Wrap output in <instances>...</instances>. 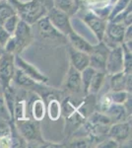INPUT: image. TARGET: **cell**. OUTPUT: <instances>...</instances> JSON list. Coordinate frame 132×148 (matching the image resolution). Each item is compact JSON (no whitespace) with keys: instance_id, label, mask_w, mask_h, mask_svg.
Returning a JSON list of instances; mask_svg holds the SVG:
<instances>
[{"instance_id":"cell-34","label":"cell","mask_w":132,"mask_h":148,"mask_svg":"<svg viewBox=\"0 0 132 148\" xmlns=\"http://www.w3.org/2000/svg\"><path fill=\"white\" fill-rule=\"evenodd\" d=\"M76 1H77V0H76Z\"/></svg>"},{"instance_id":"cell-20","label":"cell","mask_w":132,"mask_h":148,"mask_svg":"<svg viewBox=\"0 0 132 148\" xmlns=\"http://www.w3.org/2000/svg\"><path fill=\"white\" fill-rule=\"evenodd\" d=\"M96 69L91 67V66H88L85 69H83L81 71V82H82V88L84 89V91L86 93H88V89H89V85H90L91 81L93 79V76L95 75L96 73Z\"/></svg>"},{"instance_id":"cell-24","label":"cell","mask_w":132,"mask_h":148,"mask_svg":"<svg viewBox=\"0 0 132 148\" xmlns=\"http://www.w3.org/2000/svg\"><path fill=\"white\" fill-rule=\"evenodd\" d=\"M130 3H131V0H117L116 3H114V7L111 9V11L109 13V20H112L116 15L121 13Z\"/></svg>"},{"instance_id":"cell-16","label":"cell","mask_w":132,"mask_h":148,"mask_svg":"<svg viewBox=\"0 0 132 148\" xmlns=\"http://www.w3.org/2000/svg\"><path fill=\"white\" fill-rule=\"evenodd\" d=\"M66 86L72 92H79L82 89V82H81V73L77 69H75L71 65L69 70L68 77H67Z\"/></svg>"},{"instance_id":"cell-30","label":"cell","mask_w":132,"mask_h":148,"mask_svg":"<svg viewBox=\"0 0 132 148\" xmlns=\"http://www.w3.org/2000/svg\"><path fill=\"white\" fill-rule=\"evenodd\" d=\"M10 134V127L5 123H0V137Z\"/></svg>"},{"instance_id":"cell-18","label":"cell","mask_w":132,"mask_h":148,"mask_svg":"<svg viewBox=\"0 0 132 148\" xmlns=\"http://www.w3.org/2000/svg\"><path fill=\"white\" fill-rule=\"evenodd\" d=\"M105 77V74L102 70L96 71L95 75L93 76V79L91 81L90 85H89L88 93H91V94H97V93H99L100 89L102 88V85L104 84Z\"/></svg>"},{"instance_id":"cell-27","label":"cell","mask_w":132,"mask_h":148,"mask_svg":"<svg viewBox=\"0 0 132 148\" xmlns=\"http://www.w3.org/2000/svg\"><path fill=\"white\" fill-rule=\"evenodd\" d=\"M111 104H112V100H111V97H110V94L105 95L100 101L101 112H102V113H105V112L111 106Z\"/></svg>"},{"instance_id":"cell-13","label":"cell","mask_w":132,"mask_h":148,"mask_svg":"<svg viewBox=\"0 0 132 148\" xmlns=\"http://www.w3.org/2000/svg\"><path fill=\"white\" fill-rule=\"evenodd\" d=\"M37 22L40 34L44 39H54V38H60L63 36L53 27V25L50 23L47 16H44V17L39 19Z\"/></svg>"},{"instance_id":"cell-9","label":"cell","mask_w":132,"mask_h":148,"mask_svg":"<svg viewBox=\"0 0 132 148\" xmlns=\"http://www.w3.org/2000/svg\"><path fill=\"white\" fill-rule=\"evenodd\" d=\"M14 62L15 65L18 67L20 70H22L24 73H26L29 77H31L35 82H40V83H47L49 81V78L45 75H44L42 72H40L36 67H34L32 64L27 62L26 60H24L22 57L19 56H14Z\"/></svg>"},{"instance_id":"cell-4","label":"cell","mask_w":132,"mask_h":148,"mask_svg":"<svg viewBox=\"0 0 132 148\" xmlns=\"http://www.w3.org/2000/svg\"><path fill=\"white\" fill-rule=\"evenodd\" d=\"M105 71L109 75L123 71V49L121 45L109 49L105 61Z\"/></svg>"},{"instance_id":"cell-1","label":"cell","mask_w":132,"mask_h":148,"mask_svg":"<svg viewBox=\"0 0 132 148\" xmlns=\"http://www.w3.org/2000/svg\"><path fill=\"white\" fill-rule=\"evenodd\" d=\"M16 14L28 24H34L39 19L47 14L45 5L40 0H32L27 3H22L18 0H9Z\"/></svg>"},{"instance_id":"cell-7","label":"cell","mask_w":132,"mask_h":148,"mask_svg":"<svg viewBox=\"0 0 132 148\" xmlns=\"http://www.w3.org/2000/svg\"><path fill=\"white\" fill-rule=\"evenodd\" d=\"M18 128L21 135L28 141H34V140H40V130L39 121H22L18 120Z\"/></svg>"},{"instance_id":"cell-26","label":"cell","mask_w":132,"mask_h":148,"mask_svg":"<svg viewBox=\"0 0 132 148\" xmlns=\"http://www.w3.org/2000/svg\"><path fill=\"white\" fill-rule=\"evenodd\" d=\"M16 12L14 10L13 7H12L11 4H9V3L0 4V25H2V23H3L7 18L10 17V16H12Z\"/></svg>"},{"instance_id":"cell-11","label":"cell","mask_w":132,"mask_h":148,"mask_svg":"<svg viewBox=\"0 0 132 148\" xmlns=\"http://www.w3.org/2000/svg\"><path fill=\"white\" fill-rule=\"evenodd\" d=\"M69 56H70L71 65L80 72L83 69L88 67L90 64V54L89 53L77 51L70 47H69Z\"/></svg>"},{"instance_id":"cell-8","label":"cell","mask_w":132,"mask_h":148,"mask_svg":"<svg viewBox=\"0 0 132 148\" xmlns=\"http://www.w3.org/2000/svg\"><path fill=\"white\" fill-rule=\"evenodd\" d=\"M83 20L89 26V28L93 31L95 36L98 38V40L100 42H102L105 36L107 21L105 19L99 17L98 15H96L94 12H89V13L85 14L83 17Z\"/></svg>"},{"instance_id":"cell-2","label":"cell","mask_w":132,"mask_h":148,"mask_svg":"<svg viewBox=\"0 0 132 148\" xmlns=\"http://www.w3.org/2000/svg\"><path fill=\"white\" fill-rule=\"evenodd\" d=\"M126 26L120 22H110L107 23L104 39L102 42H105L107 47H114L122 44L124 34H125Z\"/></svg>"},{"instance_id":"cell-19","label":"cell","mask_w":132,"mask_h":148,"mask_svg":"<svg viewBox=\"0 0 132 148\" xmlns=\"http://www.w3.org/2000/svg\"><path fill=\"white\" fill-rule=\"evenodd\" d=\"M54 7L68 15H71L77 9V1L76 0H54Z\"/></svg>"},{"instance_id":"cell-15","label":"cell","mask_w":132,"mask_h":148,"mask_svg":"<svg viewBox=\"0 0 132 148\" xmlns=\"http://www.w3.org/2000/svg\"><path fill=\"white\" fill-rule=\"evenodd\" d=\"M105 114L109 116L110 121H116L117 123V121H126V116L128 113H127L124 105H118L112 103L111 106L105 112Z\"/></svg>"},{"instance_id":"cell-23","label":"cell","mask_w":132,"mask_h":148,"mask_svg":"<svg viewBox=\"0 0 132 148\" xmlns=\"http://www.w3.org/2000/svg\"><path fill=\"white\" fill-rule=\"evenodd\" d=\"M19 20H20V18H19V16L15 13L12 16H10V17L7 18L6 20L2 23V27L5 29L6 32H8L9 34L12 36L17 27V24H18Z\"/></svg>"},{"instance_id":"cell-10","label":"cell","mask_w":132,"mask_h":148,"mask_svg":"<svg viewBox=\"0 0 132 148\" xmlns=\"http://www.w3.org/2000/svg\"><path fill=\"white\" fill-rule=\"evenodd\" d=\"M131 125L128 121H117L110 126L109 135L110 138L114 139L116 142L121 143L125 141L130 135Z\"/></svg>"},{"instance_id":"cell-12","label":"cell","mask_w":132,"mask_h":148,"mask_svg":"<svg viewBox=\"0 0 132 148\" xmlns=\"http://www.w3.org/2000/svg\"><path fill=\"white\" fill-rule=\"evenodd\" d=\"M112 91H118V90H126L131 91V74H127L123 71L116 74H112L110 79Z\"/></svg>"},{"instance_id":"cell-25","label":"cell","mask_w":132,"mask_h":148,"mask_svg":"<svg viewBox=\"0 0 132 148\" xmlns=\"http://www.w3.org/2000/svg\"><path fill=\"white\" fill-rule=\"evenodd\" d=\"M32 112H33V116L35 118L36 121H40L44 116V103L40 99H38L34 102L33 104V108H32Z\"/></svg>"},{"instance_id":"cell-21","label":"cell","mask_w":132,"mask_h":148,"mask_svg":"<svg viewBox=\"0 0 132 148\" xmlns=\"http://www.w3.org/2000/svg\"><path fill=\"white\" fill-rule=\"evenodd\" d=\"M14 80L16 81L17 84L23 86V87H29V86H32L34 83H35V81H34L32 78L29 77L26 73H24L22 70H20V69H17L15 70V72H14V76H13Z\"/></svg>"},{"instance_id":"cell-3","label":"cell","mask_w":132,"mask_h":148,"mask_svg":"<svg viewBox=\"0 0 132 148\" xmlns=\"http://www.w3.org/2000/svg\"><path fill=\"white\" fill-rule=\"evenodd\" d=\"M47 18L49 19L50 23L53 25V27L63 36H68L72 32L73 28L71 26L69 15L59 9L51 8L47 13Z\"/></svg>"},{"instance_id":"cell-6","label":"cell","mask_w":132,"mask_h":148,"mask_svg":"<svg viewBox=\"0 0 132 148\" xmlns=\"http://www.w3.org/2000/svg\"><path fill=\"white\" fill-rule=\"evenodd\" d=\"M109 47L101 42L99 46H94L92 52L90 53V64L89 66L95 68L96 70H105V61L109 52Z\"/></svg>"},{"instance_id":"cell-31","label":"cell","mask_w":132,"mask_h":148,"mask_svg":"<svg viewBox=\"0 0 132 148\" xmlns=\"http://www.w3.org/2000/svg\"><path fill=\"white\" fill-rule=\"evenodd\" d=\"M5 107H6V105H5V101H4L3 94L0 91V114H3V111Z\"/></svg>"},{"instance_id":"cell-22","label":"cell","mask_w":132,"mask_h":148,"mask_svg":"<svg viewBox=\"0 0 132 148\" xmlns=\"http://www.w3.org/2000/svg\"><path fill=\"white\" fill-rule=\"evenodd\" d=\"M129 96H130V92L126 91V90H118V91H114L110 94L112 103L114 104L118 105H124L129 101Z\"/></svg>"},{"instance_id":"cell-33","label":"cell","mask_w":132,"mask_h":148,"mask_svg":"<svg viewBox=\"0 0 132 148\" xmlns=\"http://www.w3.org/2000/svg\"><path fill=\"white\" fill-rule=\"evenodd\" d=\"M116 1H117V0H110V3H111V4H114Z\"/></svg>"},{"instance_id":"cell-14","label":"cell","mask_w":132,"mask_h":148,"mask_svg":"<svg viewBox=\"0 0 132 148\" xmlns=\"http://www.w3.org/2000/svg\"><path fill=\"white\" fill-rule=\"evenodd\" d=\"M67 37H68L69 42H70L71 47H73V49H77V51H84L89 54L92 52L94 46H92L90 42H87L83 37L79 36L77 33H75L74 31H72Z\"/></svg>"},{"instance_id":"cell-32","label":"cell","mask_w":132,"mask_h":148,"mask_svg":"<svg viewBox=\"0 0 132 148\" xmlns=\"http://www.w3.org/2000/svg\"><path fill=\"white\" fill-rule=\"evenodd\" d=\"M86 144H87V142H86L85 140H80V141H76V142L72 143L70 146H75V147H87L88 145H86Z\"/></svg>"},{"instance_id":"cell-28","label":"cell","mask_w":132,"mask_h":148,"mask_svg":"<svg viewBox=\"0 0 132 148\" xmlns=\"http://www.w3.org/2000/svg\"><path fill=\"white\" fill-rule=\"evenodd\" d=\"M119 146V143L116 142L114 139H112V138H109L107 140H105V141L101 142L99 145H98V147L100 148H116Z\"/></svg>"},{"instance_id":"cell-29","label":"cell","mask_w":132,"mask_h":148,"mask_svg":"<svg viewBox=\"0 0 132 148\" xmlns=\"http://www.w3.org/2000/svg\"><path fill=\"white\" fill-rule=\"evenodd\" d=\"M11 37V35L8 32H6L5 29L2 27V25H0V45L1 46H5L6 42L8 40L9 38Z\"/></svg>"},{"instance_id":"cell-5","label":"cell","mask_w":132,"mask_h":148,"mask_svg":"<svg viewBox=\"0 0 132 148\" xmlns=\"http://www.w3.org/2000/svg\"><path fill=\"white\" fill-rule=\"evenodd\" d=\"M15 72L14 54L5 52L0 56V81L3 86L9 85Z\"/></svg>"},{"instance_id":"cell-17","label":"cell","mask_w":132,"mask_h":148,"mask_svg":"<svg viewBox=\"0 0 132 148\" xmlns=\"http://www.w3.org/2000/svg\"><path fill=\"white\" fill-rule=\"evenodd\" d=\"M13 36H15L17 39H19L22 42H26L28 45L29 40L31 39V26L30 24L25 22L22 19L19 20L17 27L13 33Z\"/></svg>"}]
</instances>
